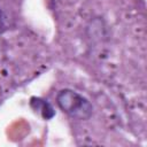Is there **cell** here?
Listing matches in <instances>:
<instances>
[{"label": "cell", "instance_id": "cell-1", "mask_svg": "<svg viewBox=\"0 0 147 147\" xmlns=\"http://www.w3.org/2000/svg\"><path fill=\"white\" fill-rule=\"evenodd\" d=\"M56 100L59 107L75 119H87L92 115L90 101L72 90L64 88L60 91Z\"/></svg>", "mask_w": 147, "mask_h": 147}, {"label": "cell", "instance_id": "cell-2", "mask_svg": "<svg viewBox=\"0 0 147 147\" xmlns=\"http://www.w3.org/2000/svg\"><path fill=\"white\" fill-rule=\"evenodd\" d=\"M31 107L41 114V116L46 119L52 118L55 115V111L53 109V107L45 100L40 99V98H32L31 99Z\"/></svg>", "mask_w": 147, "mask_h": 147}, {"label": "cell", "instance_id": "cell-3", "mask_svg": "<svg viewBox=\"0 0 147 147\" xmlns=\"http://www.w3.org/2000/svg\"><path fill=\"white\" fill-rule=\"evenodd\" d=\"M6 17H5V14H3V11L1 10V8H0V33L5 30V28H6V20H5Z\"/></svg>", "mask_w": 147, "mask_h": 147}]
</instances>
